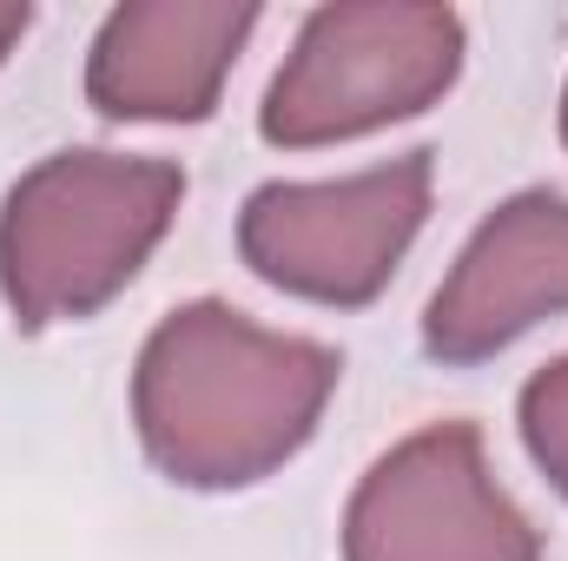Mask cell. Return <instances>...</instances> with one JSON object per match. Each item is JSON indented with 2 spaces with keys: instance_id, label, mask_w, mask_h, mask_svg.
<instances>
[{
  "instance_id": "obj_1",
  "label": "cell",
  "mask_w": 568,
  "mask_h": 561,
  "mask_svg": "<svg viewBox=\"0 0 568 561\" xmlns=\"http://www.w3.org/2000/svg\"><path fill=\"white\" fill-rule=\"evenodd\" d=\"M337 377L344 357L331 344L199 297L152 324L133 370V422L159 476L252 489L311 442Z\"/></svg>"
},
{
  "instance_id": "obj_2",
  "label": "cell",
  "mask_w": 568,
  "mask_h": 561,
  "mask_svg": "<svg viewBox=\"0 0 568 561\" xmlns=\"http://www.w3.org/2000/svg\"><path fill=\"white\" fill-rule=\"evenodd\" d=\"M185 198L172 159L67 145L13 178L0 205V297L20 330L113 304L159 252Z\"/></svg>"
},
{
  "instance_id": "obj_3",
  "label": "cell",
  "mask_w": 568,
  "mask_h": 561,
  "mask_svg": "<svg viewBox=\"0 0 568 561\" xmlns=\"http://www.w3.org/2000/svg\"><path fill=\"white\" fill-rule=\"evenodd\" d=\"M463 73V20L410 0H337L317 7L258 106V133L284 152L364 140L417 120Z\"/></svg>"
},
{
  "instance_id": "obj_4",
  "label": "cell",
  "mask_w": 568,
  "mask_h": 561,
  "mask_svg": "<svg viewBox=\"0 0 568 561\" xmlns=\"http://www.w3.org/2000/svg\"><path fill=\"white\" fill-rule=\"evenodd\" d=\"M429 185V152H404L324 185H258L239 212V258L291 297L357 310L397 278L404 252L417 245Z\"/></svg>"
},
{
  "instance_id": "obj_5",
  "label": "cell",
  "mask_w": 568,
  "mask_h": 561,
  "mask_svg": "<svg viewBox=\"0 0 568 561\" xmlns=\"http://www.w3.org/2000/svg\"><path fill=\"white\" fill-rule=\"evenodd\" d=\"M344 561H542V529L489 476L476 422H429L384 449L351 509Z\"/></svg>"
},
{
  "instance_id": "obj_6",
  "label": "cell",
  "mask_w": 568,
  "mask_h": 561,
  "mask_svg": "<svg viewBox=\"0 0 568 561\" xmlns=\"http://www.w3.org/2000/svg\"><path fill=\"white\" fill-rule=\"evenodd\" d=\"M556 310H568V198L536 185L503 198L436 284L424 350L436 364H483Z\"/></svg>"
},
{
  "instance_id": "obj_7",
  "label": "cell",
  "mask_w": 568,
  "mask_h": 561,
  "mask_svg": "<svg viewBox=\"0 0 568 561\" xmlns=\"http://www.w3.org/2000/svg\"><path fill=\"white\" fill-rule=\"evenodd\" d=\"M258 7L219 0H133L113 7L87 53V100L106 120L192 126L219 106L239 47L252 40Z\"/></svg>"
},
{
  "instance_id": "obj_8",
  "label": "cell",
  "mask_w": 568,
  "mask_h": 561,
  "mask_svg": "<svg viewBox=\"0 0 568 561\" xmlns=\"http://www.w3.org/2000/svg\"><path fill=\"white\" fill-rule=\"evenodd\" d=\"M516 422H523V442H529L536 469L568 496V357L542 364V370L523 384V397H516Z\"/></svg>"
},
{
  "instance_id": "obj_9",
  "label": "cell",
  "mask_w": 568,
  "mask_h": 561,
  "mask_svg": "<svg viewBox=\"0 0 568 561\" xmlns=\"http://www.w3.org/2000/svg\"><path fill=\"white\" fill-rule=\"evenodd\" d=\"M33 27V7H13V0H0V60L20 47V33Z\"/></svg>"
},
{
  "instance_id": "obj_10",
  "label": "cell",
  "mask_w": 568,
  "mask_h": 561,
  "mask_svg": "<svg viewBox=\"0 0 568 561\" xmlns=\"http://www.w3.org/2000/svg\"><path fill=\"white\" fill-rule=\"evenodd\" d=\"M562 140H568V93H562Z\"/></svg>"
}]
</instances>
